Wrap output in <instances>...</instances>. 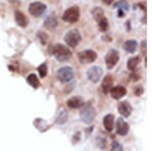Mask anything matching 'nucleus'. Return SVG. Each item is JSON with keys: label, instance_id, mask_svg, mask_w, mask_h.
<instances>
[{"label": "nucleus", "instance_id": "nucleus-3", "mask_svg": "<svg viewBox=\"0 0 152 151\" xmlns=\"http://www.w3.org/2000/svg\"><path fill=\"white\" fill-rule=\"evenodd\" d=\"M64 40L69 47L75 48L80 43V41H81V34H80V31L77 28H73V30L67 31Z\"/></svg>", "mask_w": 152, "mask_h": 151}, {"label": "nucleus", "instance_id": "nucleus-15", "mask_svg": "<svg viewBox=\"0 0 152 151\" xmlns=\"http://www.w3.org/2000/svg\"><path fill=\"white\" fill-rule=\"evenodd\" d=\"M44 26L48 30H55L58 26V19L56 15H50L48 16L47 19L44 23Z\"/></svg>", "mask_w": 152, "mask_h": 151}, {"label": "nucleus", "instance_id": "nucleus-18", "mask_svg": "<svg viewBox=\"0 0 152 151\" xmlns=\"http://www.w3.org/2000/svg\"><path fill=\"white\" fill-rule=\"evenodd\" d=\"M137 47H138V43L134 40H129L124 44V49L129 53H134L137 50Z\"/></svg>", "mask_w": 152, "mask_h": 151}, {"label": "nucleus", "instance_id": "nucleus-6", "mask_svg": "<svg viewBox=\"0 0 152 151\" xmlns=\"http://www.w3.org/2000/svg\"><path fill=\"white\" fill-rule=\"evenodd\" d=\"M97 58V55L92 50H84L78 53V59L82 64H90L94 62Z\"/></svg>", "mask_w": 152, "mask_h": 151}, {"label": "nucleus", "instance_id": "nucleus-4", "mask_svg": "<svg viewBox=\"0 0 152 151\" xmlns=\"http://www.w3.org/2000/svg\"><path fill=\"white\" fill-rule=\"evenodd\" d=\"M79 18H80V8L78 6H72L69 7L68 9H66L62 16V19L66 21V23H74L76 21H78Z\"/></svg>", "mask_w": 152, "mask_h": 151}, {"label": "nucleus", "instance_id": "nucleus-7", "mask_svg": "<svg viewBox=\"0 0 152 151\" xmlns=\"http://www.w3.org/2000/svg\"><path fill=\"white\" fill-rule=\"evenodd\" d=\"M46 9H47V6L43 2L40 1L33 2L28 6V12L33 16H36V18H40V16L43 15V13L46 11Z\"/></svg>", "mask_w": 152, "mask_h": 151}, {"label": "nucleus", "instance_id": "nucleus-12", "mask_svg": "<svg viewBox=\"0 0 152 151\" xmlns=\"http://www.w3.org/2000/svg\"><path fill=\"white\" fill-rule=\"evenodd\" d=\"M118 109H119V113L126 118H128L132 113V107L128 101H121L118 106Z\"/></svg>", "mask_w": 152, "mask_h": 151}, {"label": "nucleus", "instance_id": "nucleus-2", "mask_svg": "<svg viewBox=\"0 0 152 151\" xmlns=\"http://www.w3.org/2000/svg\"><path fill=\"white\" fill-rule=\"evenodd\" d=\"M95 112L94 107L91 106L90 103H87L82 106V109L80 111V118L83 123L85 124H91L92 121L94 120Z\"/></svg>", "mask_w": 152, "mask_h": 151}, {"label": "nucleus", "instance_id": "nucleus-30", "mask_svg": "<svg viewBox=\"0 0 152 151\" xmlns=\"http://www.w3.org/2000/svg\"><path fill=\"white\" fill-rule=\"evenodd\" d=\"M118 15H119V18H123L125 15V12L123 10H119V13H118Z\"/></svg>", "mask_w": 152, "mask_h": 151}, {"label": "nucleus", "instance_id": "nucleus-1", "mask_svg": "<svg viewBox=\"0 0 152 151\" xmlns=\"http://www.w3.org/2000/svg\"><path fill=\"white\" fill-rule=\"evenodd\" d=\"M49 52L51 55L55 56L56 59L60 62H66L72 56V53L69 50V48L62 45V44H55V45L51 46L49 48Z\"/></svg>", "mask_w": 152, "mask_h": 151}, {"label": "nucleus", "instance_id": "nucleus-27", "mask_svg": "<svg viewBox=\"0 0 152 151\" xmlns=\"http://www.w3.org/2000/svg\"><path fill=\"white\" fill-rule=\"evenodd\" d=\"M96 142H97V145H99V148H104L107 146V140H105V138L104 137H99L97 138V140H96Z\"/></svg>", "mask_w": 152, "mask_h": 151}, {"label": "nucleus", "instance_id": "nucleus-17", "mask_svg": "<svg viewBox=\"0 0 152 151\" xmlns=\"http://www.w3.org/2000/svg\"><path fill=\"white\" fill-rule=\"evenodd\" d=\"M102 123H104V126L105 128V130L107 131H111L114 129V123H115V117L114 115H112V114H109V115H107L104 118V121H102Z\"/></svg>", "mask_w": 152, "mask_h": 151}, {"label": "nucleus", "instance_id": "nucleus-10", "mask_svg": "<svg viewBox=\"0 0 152 151\" xmlns=\"http://www.w3.org/2000/svg\"><path fill=\"white\" fill-rule=\"evenodd\" d=\"M116 128H117V134H119L121 136L127 135L129 132V125L127 122H125L123 118H119L117 120Z\"/></svg>", "mask_w": 152, "mask_h": 151}, {"label": "nucleus", "instance_id": "nucleus-8", "mask_svg": "<svg viewBox=\"0 0 152 151\" xmlns=\"http://www.w3.org/2000/svg\"><path fill=\"white\" fill-rule=\"evenodd\" d=\"M120 56H119V52L115 49H112L107 52V54L105 55V64H107V69H112L117 65V63L119 62Z\"/></svg>", "mask_w": 152, "mask_h": 151}, {"label": "nucleus", "instance_id": "nucleus-13", "mask_svg": "<svg viewBox=\"0 0 152 151\" xmlns=\"http://www.w3.org/2000/svg\"><path fill=\"white\" fill-rule=\"evenodd\" d=\"M84 104V101L80 96H73L67 101V106L70 109H80Z\"/></svg>", "mask_w": 152, "mask_h": 151}, {"label": "nucleus", "instance_id": "nucleus-20", "mask_svg": "<svg viewBox=\"0 0 152 151\" xmlns=\"http://www.w3.org/2000/svg\"><path fill=\"white\" fill-rule=\"evenodd\" d=\"M26 82L35 89L40 86V80H39L36 74H29L28 76L26 77Z\"/></svg>", "mask_w": 152, "mask_h": 151}, {"label": "nucleus", "instance_id": "nucleus-22", "mask_svg": "<svg viewBox=\"0 0 152 151\" xmlns=\"http://www.w3.org/2000/svg\"><path fill=\"white\" fill-rule=\"evenodd\" d=\"M68 119V114L65 109H62L60 113L58 114L57 118H56V123L59 124V125H62V124H65L67 122Z\"/></svg>", "mask_w": 152, "mask_h": 151}, {"label": "nucleus", "instance_id": "nucleus-23", "mask_svg": "<svg viewBox=\"0 0 152 151\" xmlns=\"http://www.w3.org/2000/svg\"><path fill=\"white\" fill-rule=\"evenodd\" d=\"M114 7L115 8H118L119 10H123L124 12L128 11L130 8L129 3L126 1V0H120V1H118L117 3H115Z\"/></svg>", "mask_w": 152, "mask_h": 151}, {"label": "nucleus", "instance_id": "nucleus-16", "mask_svg": "<svg viewBox=\"0 0 152 151\" xmlns=\"http://www.w3.org/2000/svg\"><path fill=\"white\" fill-rule=\"evenodd\" d=\"M15 21L19 26H21V28H26L28 23V18H26L23 12H21V11L15 12Z\"/></svg>", "mask_w": 152, "mask_h": 151}, {"label": "nucleus", "instance_id": "nucleus-31", "mask_svg": "<svg viewBox=\"0 0 152 151\" xmlns=\"http://www.w3.org/2000/svg\"><path fill=\"white\" fill-rule=\"evenodd\" d=\"M102 2L105 3V4H111V3L114 2V0H102Z\"/></svg>", "mask_w": 152, "mask_h": 151}, {"label": "nucleus", "instance_id": "nucleus-21", "mask_svg": "<svg viewBox=\"0 0 152 151\" xmlns=\"http://www.w3.org/2000/svg\"><path fill=\"white\" fill-rule=\"evenodd\" d=\"M91 13H92L94 18L96 21H99V19H102V18H104V9H102V7H94V8L91 10Z\"/></svg>", "mask_w": 152, "mask_h": 151}, {"label": "nucleus", "instance_id": "nucleus-24", "mask_svg": "<svg viewBox=\"0 0 152 151\" xmlns=\"http://www.w3.org/2000/svg\"><path fill=\"white\" fill-rule=\"evenodd\" d=\"M99 28L100 31H102V33H104V31H107V28H109V21H107V18H102V19H99Z\"/></svg>", "mask_w": 152, "mask_h": 151}, {"label": "nucleus", "instance_id": "nucleus-5", "mask_svg": "<svg viewBox=\"0 0 152 151\" xmlns=\"http://www.w3.org/2000/svg\"><path fill=\"white\" fill-rule=\"evenodd\" d=\"M74 70L71 67H62L58 70L57 72V77L59 79V81L63 82V83H67V82L71 81L73 78H74Z\"/></svg>", "mask_w": 152, "mask_h": 151}, {"label": "nucleus", "instance_id": "nucleus-19", "mask_svg": "<svg viewBox=\"0 0 152 151\" xmlns=\"http://www.w3.org/2000/svg\"><path fill=\"white\" fill-rule=\"evenodd\" d=\"M140 63V57L139 56H135V57H132L130 58L127 62V68L131 71L136 69V67L138 66V64Z\"/></svg>", "mask_w": 152, "mask_h": 151}, {"label": "nucleus", "instance_id": "nucleus-25", "mask_svg": "<svg viewBox=\"0 0 152 151\" xmlns=\"http://www.w3.org/2000/svg\"><path fill=\"white\" fill-rule=\"evenodd\" d=\"M38 71H39V74H40V76L42 77V78L46 77V75H47V73H48L47 64H46V63H43V64H41L40 66L38 67Z\"/></svg>", "mask_w": 152, "mask_h": 151}, {"label": "nucleus", "instance_id": "nucleus-11", "mask_svg": "<svg viewBox=\"0 0 152 151\" xmlns=\"http://www.w3.org/2000/svg\"><path fill=\"white\" fill-rule=\"evenodd\" d=\"M111 93V96L115 99H120L122 97H124L127 93V89L122 85H118V86H114L111 88V90L109 91Z\"/></svg>", "mask_w": 152, "mask_h": 151}, {"label": "nucleus", "instance_id": "nucleus-14", "mask_svg": "<svg viewBox=\"0 0 152 151\" xmlns=\"http://www.w3.org/2000/svg\"><path fill=\"white\" fill-rule=\"evenodd\" d=\"M113 83H114V80H113L112 75H105L104 78L102 79V91H104V93H107L113 87Z\"/></svg>", "mask_w": 152, "mask_h": 151}, {"label": "nucleus", "instance_id": "nucleus-9", "mask_svg": "<svg viewBox=\"0 0 152 151\" xmlns=\"http://www.w3.org/2000/svg\"><path fill=\"white\" fill-rule=\"evenodd\" d=\"M102 73H104V71H102V69L99 66H92L87 70L86 75L88 80H90L94 83H96L102 78Z\"/></svg>", "mask_w": 152, "mask_h": 151}, {"label": "nucleus", "instance_id": "nucleus-28", "mask_svg": "<svg viewBox=\"0 0 152 151\" xmlns=\"http://www.w3.org/2000/svg\"><path fill=\"white\" fill-rule=\"evenodd\" d=\"M111 151H123V146L120 144L119 142H114L112 144Z\"/></svg>", "mask_w": 152, "mask_h": 151}, {"label": "nucleus", "instance_id": "nucleus-29", "mask_svg": "<svg viewBox=\"0 0 152 151\" xmlns=\"http://www.w3.org/2000/svg\"><path fill=\"white\" fill-rule=\"evenodd\" d=\"M135 92H136L137 96H141V94L143 93V88H142L141 86H138L136 88V90H135Z\"/></svg>", "mask_w": 152, "mask_h": 151}, {"label": "nucleus", "instance_id": "nucleus-26", "mask_svg": "<svg viewBox=\"0 0 152 151\" xmlns=\"http://www.w3.org/2000/svg\"><path fill=\"white\" fill-rule=\"evenodd\" d=\"M38 38L40 39L41 43L43 44V45H45V44H47V42H48L49 36L45 33V31H39V33H38Z\"/></svg>", "mask_w": 152, "mask_h": 151}]
</instances>
